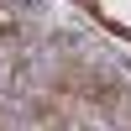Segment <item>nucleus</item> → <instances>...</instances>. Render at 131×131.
Masks as SVG:
<instances>
[{
	"label": "nucleus",
	"mask_w": 131,
	"mask_h": 131,
	"mask_svg": "<svg viewBox=\"0 0 131 131\" xmlns=\"http://www.w3.org/2000/svg\"><path fill=\"white\" fill-rule=\"evenodd\" d=\"M21 26V16H16V10H10V5H0V37H10V31H16Z\"/></svg>",
	"instance_id": "f257e3e1"
}]
</instances>
